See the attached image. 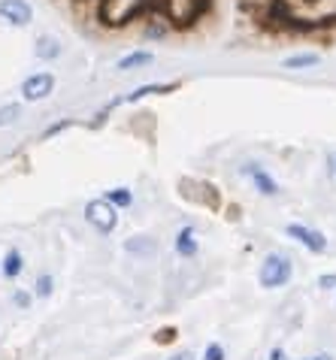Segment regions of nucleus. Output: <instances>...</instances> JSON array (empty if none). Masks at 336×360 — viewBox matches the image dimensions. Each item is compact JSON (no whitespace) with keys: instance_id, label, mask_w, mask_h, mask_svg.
Returning a JSON list of instances; mask_svg holds the SVG:
<instances>
[{"instance_id":"18","label":"nucleus","mask_w":336,"mask_h":360,"mask_svg":"<svg viewBox=\"0 0 336 360\" xmlns=\"http://www.w3.org/2000/svg\"><path fill=\"white\" fill-rule=\"evenodd\" d=\"M227 354H224V345H219V342H209L206 345V352H203V360H224Z\"/></svg>"},{"instance_id":"12","label":"nucleus","mask_w":336,"mask_h":360,"mask_svg":"<svg viewBox=\"0 0 336 360\" xmlns=\"http://www.w3.org/2000/svg\"><path fill=\"white\" fill-rule=\"evenodd\" d=\"M152 61H155L152 52H131V55H124L115 67H118V70H140V67H149Z\"/></svg>"},{"instance_id":"3","label":"nucleus","mask_w":336,"mask_h":360,"mask_svg":"<svg viewBox=\"0 0 336 360\" xmlns=\"http://www.w3.org/2000/svg\"><path fill=\"white\" fill-rule=\"evenodd\" d=\"M55 91V76L52 73H34L22 82V100L25 103H39Z\"/></svg>"},{"instance_id":"2","label":"nucleus","mask_w":336,"mask_h":360,"mask_svg":"<svg viewBox=\"0 0 336 360\" xmlns=\"http://www.w3.org/2000/svg\"><path fill=\"white\" fill-rule=\"evenodd\" d=\"M85 221L91 224L97 233H112L115 224H118V209L112 203H106L103 197L88 200L85 203Z\"/></svg>"},{"instance_id":"16","label":"nucleus","mask_w":336,"mask_h":360,"mask_svg":"<svg viewBox=\"0 0 336 360\" xmlns=\"http://www.w3.org/2000/svg\"><path fill=\"white\" fill-rule=\"evenodd\" d=\"M52 288H55V278L49 276V273H43V276H37V285H34V294L39 297V300H46V297H52Z\"/></svg>"},{"instance_id":"7","label":"nucleus","mask_w":336,"mask_h":360,"mask_svg":"<svg viewBox=\"0 0 336 360\" xmlns=\"http://www.w3.org/2000/svg\"><path fill=\"white\" fill-rule=\"evenodd\" d=\"M64 52V46H61V39H55V37H37V43H34V55L39 58V61H55V58H61Z\"/></svg>"},{"instance_id":"21","label":"nucleus","mask_w":336,"mask_h":360,"mask_svg":"<svg viewBox=\"0 0 336 360\" xmlns=\"http://www.w3.org/2000/svg\"><path fill=\"white\" fill-rule=\"evenodd\" d=\"M13 303H15L18 309H31V294H25V291H15V294H13Z\"/></svg>"},{"instance_id":"17","label":"nucleus","mask_w":336,"mask_h":360,"mask_svg":"<svg viewBox=\"0 0 336 360\" xmlns=\"http://www.w3.org/2000/svg\"><path fill=\"white\" fill-rule=\"evenodd\" d=\"M176 333H179L176 327H161V330L155 333V342H157V345H170L173 339H176Z\"/></svg>"},{"instance_id":"19","label":"nucleus","mask_w":336,"mask_h":360,"mask_svg":"<svg viewBox=\"0 0 336 360\" xmlns=\"http://www.w3.org/2000/svg\"><path fill=\"white\" fill-rule=\"evenodd\" d=\"M73 124H76L73 118H64V122H58V124H52V127H46V131H43V139L55 136V134H61V131H67V127H73Z\"/></svg>"},{"instance_id":"10","label":"nucleus","mask_w":336,"mask_h":360,"mask_svg":"<svg viewBox=\"0 0 336 360\" xmlns=\"http://www.w3.org/2000/svg\"><path fill=\"white\" fill-rule=\"evenodd\" d=\"M318 64H321L318 52H300V55H291L282 61L285 70H309V67H318Z\"/></svg>"},{"instance_id":"14","label":"nucleus","mask_w":336,"mask_h":360,"mask_svg":"<svg viewBox=\"0 0 336 360\" xmlns=\"http://www.w3.org/2000/svg\"><path fill=\"white\" fill-rule=\"evenodd\" d=\"M22 118V103H6L0 106V127H9Z\"/></svg>"},{"instance_id":"23","label":"nucleus","mask_w":336,"mask_h":360,"mask_svg":"<svg viewBox=\"0 0 336 360\" xmlns=\"http://www.w3.org/2000/svg\"><path fill=\"white\" fill-rule=\"evenodd\" d=\"M170 360H194V354L191 352H179V354H173Z\"/></svg>"},{"instance_id":"8","label":"nucleus","mask_w":336,"mask_h":360,"mask_svg":"<svg viewBox=\"0 0 336 360\" xmlns=\"http://www.w3.org/2000/svg\"><path fill=\"white\" fill-rule=\"evenodd\" d=\"M176 255L179 257H194L197 252H200V243H197V233H194V227H182L179 233H176Z\"/></svg>"},{"instance_id":"9","label":"nucleus","mask_w":336,"mask_h":360,"mask_svg":"<svg viewBox=\"0 0 336 360\" xmlns=\"http://www.w3.org/2000/svg\"><path fill=\"white\" fill-rule=\"evenodd\" d=\"M22 269H25V257H22V252L18 248H9V252L4 255V261H0V273H4V278H18L22 276Z\"/></svg>"},{"instance_id":"25","label":"nucleus","mask_w":336,"mask_h":360,"mask_svg":"<svg viewBox=\"0 0 336 360\" xmlns=\"http://www.w3.org/2000/svg\"><path fill=\"white\" fill-rule=\"evenodd\" d=\"M303 4H315V0H303Z\"/></svg>"},{"instance_id":"4","label":"nucleus","mask_w":336,"mask_h":360,"mask_svg":"<svg viewBox=\"0 0 336 360\" xmlns=\"http://www.w3.org/2000/svg\"><path fill=\"white\" fill-rule=\"evenodd\" d=\"M285 233H288L291 239H297L303 248H309L312 255H324V252H328V236H324L321 230H312L306 224H288V227H285Z\"/></svg>"},{"instance_id":"6","label":"nucleus","mask_w":336,"mask_h":360,"mask_svg":"<svg viewBox=\"0 0 336 360\" xmlns=\"http://www.w3.org/2000/svg\"><path fill=\"white\" fill-rule=\"evenodd\" d=\"M243 173L254 182V191H258V194H264V197H276V194H279V182H276V179L266 173L264 167H258V164H245V167H243Z\"/></svg>"},{"instance_id":"11","label":"nucleus","mask_w":336,"mask_h":360,"mask_svg":"<svg viewBox=\"0 0 336 360\" xmlns=\"http://www.w3.org/2000/svg\"><path fill=\"white\" fill-rule=\"evenodd\" d=\"M124 252H131V255H155L157 252V243L152 236H131L124 243Z\"/></svg>"},{"instance_id":"22","label":"nucleus","mask_w":336,"mask_h":360,"mask_svg":"<svg viewBox=\"0 0 336 360\" xmlns=\"http://www.w3.org/2000/svg\"><path fill=\"white\" fill-rule=\"evenodd\" d=\"M270 360H288V354H285V348H279V345H276L273 352H270Z\"/></svg>"},{"instance_id":"24","label":"nucleus","mask_w":336,"mask_h":360,"mask_svg":"<svg viewBox=\"0 0 336 360\" xmlns=\"http://www.w3.org/2000/svg\"><path fill=\"white\" fill-rule=\"evenodd\" d=\"M306 360H333L330 354H315V357H306Z\"/></svg>"},{"instance_id":"20","label":"nucleus","mask_w":336,"mask_h":360,"mask_svg":"<svg viewBox=\"0 0 336 360\" xmlns=\"http://www.w3.org/2000/svg\"><path fill=\"white\" fill-rule=\"evenodd\" d=\"M318 288H321V291H333V288H336V273L318 276Z\"/></svg>"},{"instance_id":"15","label":"nucleus","mask_w":336,"mask_h":360,"mask_svg":"<svg viewBox=\"0 0 336 360\" xmlns=\"http://www.w3.org/2000/svg\"><path fill=\"white\" fill-rule=\"evenodd\" d=\"M167 34H170V22H161V18L146 22V37H149V39H164Z\"/></svg>"},{"instance_id":"5","label":"nucleus","mask_w":336,"mask_h":360,"mask_svg":"<svg viewBox=\"0 0 336 360\" xmlns=\"http://www.w3.org/2000/svg\"><path fill=\"white\" fill-rule=\"evenodd\" d=\"M0 18L13 27H27L34 22V6L27 0H0Z\"/></svg>"},{"instance_id":"13","label":"nucleus","mask_w":336,"mask_h":360,"mask_svg":"<svg viewBox=\"0 0 336 360\" xmlns=\"http://www.w3.org/2000/svg\"><path fill=\"white\" fill-rule=\"evenodd\" d=\"M106 203H112L115 209H131L134 206V191L131 188H112V191H106Z\"/></svg>"},{"instance_id":"1","label":"nucleus","mask_w":336,"mask_h":360,"mask_svg":"<svg viewBox=\"0 0 336 360\" xmlns=\"http://www.w3.org/2000/svg\"><path fill=\"white\" fill-rule=\"evenodd\" d=\"M291 276H294L291 257L282 255V252H270V255L264 257V264H261L258 282H261V288H266V291H276V288H285V285H288Z\"/></svg>"}]
</instances>
